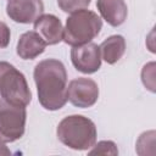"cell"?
Wrapping results in <instances>:
<instances>
[{"instance_id":"9a60e30c","label":"cell","mask_w":156,"mask_h":156,"mask_svg":"<svg viewBox=\"0 0 156 156\" xmlns=\"http://www.w3.org/2000/svg\"><path fill=\"white\" fill-rule=\"evenodd\" d=\"M141 80L150 91H155V62H150L143 67Z\"/></svg>"},{"instance_id":"7a4b0ae2","label":"cell","mask_w":156,"mask_h":156,"mask_svg":"<svg viewBox=\"0 0 156 156\" xmlns=\"http://www.w3.org/2000/svg\"><path fill=\"white\" fill-rule=\"evenodd\" d=\"M58 140L67 147L73 150H89L96 143L95 123L82 115H72L65 117L56 128Z\"/></svg>"},{"instance_id":"8992f818","label":"cell","mask_w":156,"mask_h":156,"mask_svg":"<svg viewBox=\"0 0 156 156\" xmlns=\"http://www.w3.org/2000/svg\"><path fill=\"white\" fill-rule=\"evenodd\" d=\"M99 99V87L95 80L79 77L67 85V101L79 108H87L95 105Z\"/></svg>"},{"instance_id":"3957f363","label":"cell","mask_w":156,"mask_h":156,"mask_svg":"<svg viewBox=\"0 0 156 156\" xmlns=\"http://www.w3.org/2000/svg\"><path fill=\"white\" fill-rule=\"evenodd\" d=\"M102 28V20L94 11L82 9L72 12L63 27V41L71 46L90 43Z\"/></svg>"},{"instance_id":"8fae6325","label":"cell","mask_w":156,"mask_h":156,"mask_svg":"<svg viewBox=\"0 0 156 156\" xmlns=\"http://www.w3.org/2000/svg\"><path fill=\"white\" fill-rule=\"evenodd\" d=\"M45 48L46 43L43 38L35 30H29L20 37L16 52L22 60H33L41 55L45 51Z\"/></svg>"},{"instance_id":"e0dca14e","label":"cell","mask_w":156,"mask_h":156,"mask_svg":"<svg viewBox=\"0 0 156 156\" xmlns=\"http://www.w3.org/2000/svg\"><path fill=\"white\" fill-rule=\"evenodd\" d=\"M10 39H11V32L9 26L5 22L0 21V49L7 48V45L10 44Z\"/></svg>"},{"instance_id":"30bf717a","label":"cell","mask_w":156,"mask_h":156,"mask_svg":"<svg viewBox=\"0 0 156 156\" xmlns=\"http://www.w3.org/2000/svg\"><path fill=\"white\" fill-rule=\"evenodd\" d=\"M96 7L101 17L112 27H118L127 20L128 7L124 0H96Z\"/></svg>"},{"instance_id":"ac0fdd59","label":"cell","mask_w":156,"mask_h":156,"mask_svg":"<svg viewBox=\"0 0 156 156\" xmlns=\"http://www.w3.org/2000/svg\"><path fill=\"white\" fill-rule=\"evenodd\" d=\"M9 155H11V151L6 146V143L0 138V156H9Z\"/></svg>"},{"instance_id":"5b68a950","label":"cell","mask_w":156,"mask_h":156,"mask_svg":"<svg viewBox=\"0 0 156 156\" xmlns=\"http://www.w3.org/2000/svg\"><path fill=\"white\" fill-rule=\"evenodd\" d=\"M26 121V106L0 99V138L5 143H13L23 136Z\"/></svg>"},{"instance_id":"7c38bea8","label":"cell","mask_w":156,"mask_h":156,"mask_svg":"<svg viewBox=\"0 0 156 156\" xmlns=\"http://www.w3.org/2000/svg\"><path fill=\"white\" fill-rule=\"evenodd\" d=\"M99 49L101 60L108 65H115L126 52V39L119 34L111 35L99 45Z\"/></svg>"},{"instance_id":"277c9868","label":"cell","mask_w":156,"mask_h":156,"mask_svg":"<svg viewBox=\"0 0 156 156\" xmlns=\"http://www.w3.org/2000/svg\"><path fill=\"white\" fill-rule=\"evenodd\" d=\"M0 96L11 104L22 106L32 101V93L24 74L6 61H0Z\"/></svg>"},{"instance_id":"6da1fadb","label":"cell","mask_w":156,"mask_h":156,"mask_svg":"<svg viewBox=\"0 0 156 156\" xmlns=\"http://www.w3.org/2000/svg\"><path fill=\"white\" fill-rule=\"evenodd\" d=\"M39 104L49 111L62 108L67 102V72L56 58H46L35 65L33 72Z\"/></svg>"},{"instance_id":"52a82bcc","label":"cell","mask_w":156,"mask_h":156,"mask_svg":"<svg viewBox=\"0 0 156 156\" xmlns=\"http://www.w3.org/2000/svg\"><path fill=\"white\" fill-rule=\"evenodd\" d=\"M71 61L74 68L84 74L98 72L101 67L99 45L90 41L79 46H73L71 50Z\"/></svg>"},{"instance_id":"9c48e42d","label":"cell","mask_w":156,"mask_h":156,"mask_svg":"<svg viewBox=\"0 0 156 156\" xmlns=\"http://www.w3.org/2000/svg\"><path fill=\"white\" fill-rule=\"evenodd\" d=\"M35 32L43 38L46 45L58 44L63 39V26L58 17L51 13H43L34 22Z\"/></svg>"},{"instance_id":"ba28073f","label":"cell","mask_w":156,"mask_h":156,"mask_svg":"<svg viewBox=\"0 0 156 156\" xmlns=\"http://www.w3.org/2000/svg\"><path fill=\"white\" fill-rule=\"evenodd\" d=\"M43 12V0H9L6 5L7 16L17 23H34Z\"/></svg>"},{"instance_id":"2e32d148","label":"cell","mask_w":156,"mask_h":156,"mask_svg":"<svg viewBox=\"0 0 156 156\" xmlns=\"http://www.w3.org/2000/svg\"><path fill=\"white\" fill-rule=\"evenodd\" d=\"M154 141H155V130L144 132L136 141V147H135L136 152L139 155H145L146 154V146L152 147Z\"/></svg>"},{"instance_id":"5bb4252c","label":"cell","mask_w":156,"mask_h":156,"mask_svg":"<svg viewBox=\"0 0 156 156\" xmlns=\"http://www.w3.org/2000/svg\"><path fill=\"white\" fill-rule=\"evenodd\" d=\"M91 0H57L58 7L67 13H72L74 11L87 9L90 5Z\"/></svg>"},{"instance_id":"4fadbf2b","label":"cell","mask_w":156,"mask_h":156,"mask_svg":"<svg viewBox=\"0 0 156 156\" xmlns=\"http://www.w3.org/2000/svg\"><path fill=\"white\" fill-rule=\"evenodd\" d=\"M89 155H118L117 145L111 140H102L98 144H94L93 149L89 151Z\"/></svg>"}]
</instances>
